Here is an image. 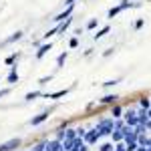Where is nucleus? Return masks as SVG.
Returning a JSON list of instances; mask_svg holds the SVG:
<instances>
[{"mask_svg": "<svg viewBox=\"0 0 151 151\" xmlns=\"http://www.w3.org/2000/svg\"><path fill=\"white\" fill-rule=\"evenodd\" d=\"M20 145H22V139L20 137H12V139L0 143V151H14V149H18Z\"/></svg>", "mask_w": 151, "mask_h": 151, "instance_id": "f257e3e1", "label": "nucleus"}, {"mask_svg": "<svg viewBox=\"0 0 151 151\" xmlns=\"http://www.w3.org/2000/svg\"><path fill=\"white\" fill-rule=\"evenodd\" d=\"M123 121H125V125H127V127L135 129L137 125H139V119H137V111H131V109H129L127 113L123 115Z\"/></svg>", "mask_w": 151, "mask_h": 151, "instance_id": "f03ea898", "label": "nucleus"}, {"mask_svg": "<svg viewBox=\"0 0 151 151\" xmlns=\"http://www.w3.org/2000/svg\"><path fill=\"white\" fill-rule=\"evenodd\" d=\"M101 139V133L97 131V129H89L87 133H85V137H83V141H85V145H95L97 141Z\"/></svg>", "mask_w": 151, "mask_h": 151, "instance_id": "7ed1b4c3", "label": "nucleus"}, {"mask_svg": "<svg viewBox=\"0 0 151 151\" xmlns=\"http://www.w3.org/2000/svg\"><path fill=\"white\" fill-rule=\"evenodd\" d=\"M50 113H52V109H47V111H42V113H38V115H35L28 123L32 125V127H38V125H42L45 121H47L48 117H50Z\"/></svg>", "mask_w": 151, "mask_h": 151, "instance_id": "20e7f679", "label": "nucleus"}, {"mask_svg": "<svg viewBox=\"0 0 151 151\" xmlns=\"http://www.w3.org/2000/svg\"><path fill=\"white\" fill-rule=\"evenodd\" d=\"M73 12H75V4H70V6H67V8H65V10L60 12V14H57V16L52 18V20H55L57 24H60V22H65L67 18H70V16H73Z\"/></svg>", "mask_w": 151, "mask_h": 151, "instance_id": "39448f33", "label": "nucleus"}, {"mask_svg": "<svg viewBox=\"0 0 151 151\" xmlns=\"http://www.w3.org/2000/svg\"><path fill=\"white\" fill-rule=\"evenodd\" d=\"M50 50H52V42H50V40H48V42H42V45H38V50H36V55H35V57L38 58V60H40V58H45V57H47Z\"/></svg>", "mask_w": 151, "mask_h": 151, "instance_id": "423d86ee", "label": "nucleus"}, {"mask_svg": "<svg viewBox=\"0 0 151 151\" xmlns=\"http://www.w3.org/2000/svg\"><path fill=\"white\" fill-rule=\"evenodd\" d=\"M18 81H20V77H18V69H16V65H12L10 70H8V77H6V83H8L10 87H14Z\"/></svg>", "mask_w": 151, "mask_h": 151, "instance_id": "0eeeda50", "label": "nucleus"}, {"mask_svg": "<svg viewBox=\"0 0 151 151\" xmlns=\"http://www.w3.org/2000/svg\"><path fill=\"white\" fill-rule=\"evenodd\" d=\"M22 36H24L22 30H16V32H12L8 38H4V40H2V47H6V45H12V42H18Z\"/></svg>", "mask_w": 151, "mask_h": 151, "instance_id": "6e6552de", "label": "nucleus"}, {"mask_svg": "<svg viewBox=\"0 0 151 151\" xmlns=\"http://www.w3.org/2000/svg\"><path fill=\"white\" fill-rule=\"evenodd\" d=\"M69 91H70V89H60V91H55V93H45L42 97L57 101V99H63V97H67V95H69Z\"/></svg>", "mask_w": 151, "mask_h": 151, "instance_id": "1a4fd4ad", "label": "nucleus"}, {"mask_svg": "<svg viewBox=\"0 0 151 151\" xmlns=\"http://www.w3.org/2000/svg\"><path fill=\"white\" fill-rule=\"evenodd\" d=\"M117 99H119V97H117L115 93H113V95H105V97L99 99V103H101V105H117Z\"/></svg>", "mask_w": 151, "mask_h": 151, "instance_id": "9d476101", "label": "nucleus"}, {"mask_svg": "<svg viewBox=\"0 0 151 151\" xmlns=\"http://www.w3.org/2000/svg\"><path fill=\"white\" fill-rule=\"evenodd\" d=\"M47 151H63V141L52 139L47 143Z\"/></svg>", "mask_w": 151, "mask_h": 151, "instance_id": "9b49d317", "label": "nucleus"}, {"mask_svg": "<svg viewBox=\"0 0 151 151\" xmlns=\"http://www.w3.org/2000/svg\"><path fill=\"white\" fill-rule=\"evenodd\" d=\"M139 6V2H133V0H121L119 2V8H121V12L127 10V8H137Z\"/></svg>", "mask_w": 151, "mask_h": 151, "instance_id": "f8f14e48", "label": "nucleus"}, {"mask_svg": "<svg viewBox=\"0 0 151 151\" xmlns=\"http://www.w3.org/2000/svg\"><path fill=\"white\" fill-rule=\"evenodd\" d=\"M75 139H77V129L67 127V129H65V139H63V141H70V143H73Z\"/></svg>", "mask_w": 151, "mask_h": 151, "instance_id": "ddd939ff", "label": "nucleus"}, {"mask_svg": "<svg viewBox=\"0 0 151 151\" xmlns=\"http://www.w3.org/2000/svg\"><path fill=\"white\" fill-rule=\"evenodd\" d=\"M137 145H139V147H145V149H147V147L151 145V137H147L145 133H141L139 137H137Z\"/></svg>", "mask_w": 151, "mask_h": 151, "instance_id": "4468645a", "label": "nucleus"}, {"mask_svg": "<svg viewBox=\"0 0 151 151\" xmlns=\"http://www.w3.org/2000/svg\"><path fill=\"white\" fill-rule=\"evenodd\" d=\"M111 139H113V145L115 143H123V131H117V129H113V133H111Z\"/></svg>", "mask_w": 151, "mask_h": 151, "instance_id": "2eb2a0df", "label": "nucleus"}, {"mask_svg": "<svg viewBox=\"0 0 151 151\" xmlns=\"http://www.w3.org/2000/svg\"><path fill=\"white\" fill-rule=\"evenodd\" d=\"M67 58H69V52H67V50H63V52L57 57V69H63V65H65V60H67Z\"/></svg>", "mask_w": 151, "mask_h": 151, "instance_id": "dca6fc26", "label": "nucleus"}, {"mask_svg": "<svg viewBox=\"0 0 151 151\" xmlns=\"http://www.w3.org/2000/svg\"><path fill=\"white\" fill-rule=\"evenodd\" d=\"M18 58H20V52H12L10 57H6L4 63H6L8 67H12V65H16V63H18Z\"/></svg>", "mask_w": 151, "mask_h": 151, "instance_id": "f3484780", "label": "nucleus"}, {"mask_svg": "<svg viewBox=\"0 0 151 151\" xmlns=\"http://www.w3.org/2000/svg\"><path fill=\"white\" fill-rule=\"evenodd\" d=\"M139 107L143 109V111H149L151 109V99L149 97H141L139 99Z\"/></svg>", "mask_w": 151, "mask_h": 151, "instance_id": "a211bd4d", "label": "nucleus"}, {"mask_svg": "<svg viewBox=\"0 0 151 151\" xmlns=\"http://www.w3.org/2000/svg\"><path fill=\"white\" fill-rule=\"evenodd\" d=\"M42 91H30V93H26L24 95V99H26V101H35V99H38V97H42Z\"/></svg>", "mask_w": 151, "mask_h": 151, "instance_id": "6ab92c4d", "label": "nucleus"}, {"mask_svg": "<svg viewBox=\"0 0 151 151\" xmlns=\"http://www.w3.org/2000/svg\"><path fill=\"white\" fill-rule=\"evenodd\" d=\"M111 117H113V119H121V117H123V109H121L119 105H113V109H111Z\"/></svg>", "mask_w": 151, "mask_h": 151, "instance_id": "aec40b11", "label": "nucleus"}, {"mask_svg": "<svg viewBox=\"0 0 151 151\" xmlns=\"http://www.w3.org/2000/svg\"><path fill=\"white\" fill-rule=\"evenodd\" d=\"M109 30H111V26H109V24H107V26H103L101 30H97V35H95V40H97V38H103V36L107 35Z\"/></svg>", "mask_w": 151, "mask_h": 151, "instance_id": "412c9836", "label": "nucleus"}, {"mask_svg": "<svg viewBox=\"0 0 151 151\" xmlns=\"http://www.w3.org/2000/svg\"><path fill=\"white\" fill-rule=\"evenodd\" d=\"M119 12H121V8H119V4H117V6H113V8H109V12H107V18H115Z\"/></svg>", "mask_w": 151, "mask_h": 151, "instance_id": "4be33fe9", "label": "nucleus"}, {"mask_svg": "<svg viewBox=\"0 0 151 151\" xmlns=\"http://www.w3.org/2000/svg\"><path fill=\"white\" fill-rule=\"evenodd\" d=\"M50 81H52V75H47V77H40V79H38V85L45 87V85H48Z\"/></svg>", "mask_w": 151, "mask_h": 151, "instance_id": "5701e85b", "label": "nucleus"}, {"mask_svg": "<svg viewBox=\"0 0 151 151\" xmlns=\"http://www.w3.org/2000/svg\"><path fill=\"white\" fill-rule=\"evenodd\" d=\"M97 26H99V20H97V18H91V20L87 22V30H93Z\"/></svg>", "mask_w": 151, "mask_h": 151, "instance_id": "b1692460", "label": "nucleus"}, {"mask_svg": "<svg viewBox=\"0 0 151 151\" xmlns=\"http://www.w3.org/2000/svg\"><path fill=\"white\" fill-rule=\"evenodd\" d=\"M99 151H115V145H113V143H103V145L99 147Z\"/></svg>", "mask_w": 151, "mask_h": 151, "instance_id": "393cba45", "label": "nucleus"}, {"mask_svg": "<svg viewBox=\"0 0 151 151\" xmlns=\"http://www.w3.org/2000/svg\"><path fill=\"white\" fill-rule=\"evenodd\" d=\"M137 147H139L137 141H129V143H125V149H127V151H135Z\"/></svg>", "mask_w": 151, "mask_h": 151, "instance_id": "a878e982", "label": "nucleus"}, {"mask_svg": "<svg viewBox=\"0 0 151 151\" xmlns=\"http://www.w3.org/2000/svg\"><path fill=\"white\" fill-rule=\"evenodd\" d=\"M32 151H47V143H45V141H40V143H36L35 147H32Z\"/></svg>", "mask_w": 151, "mask_h": 151, "instance_id": "bb28decb", "label": "nucleus"}, {"mask_svg": "<svg viewBox=\"0 0 151 151\" xmlns=\"http://www.w3.org/2000/svg\"><path fill=\"white\" fill-rule=\"evenodd\" d=\"M117 83H119L117 79H109V81H105V83H103V87H105V89H109V87H115Z\"/></svg>", "mask_w": 151, "mask_h": 151, "instance_id": "cd10ccee", "label": "nucleus"}, {"mask_svg": "<svg viewBox=\"0 0 151 151\" xmlns=\"http://www.w3.org/2000/svg\"><path fill=\"white\" fill-rule=\"evenodd\" d=\"M69 47L70 48H77V47H79V38H77V36H73V38L69 40Z\"/></svg>", "mask_w": 151, "mask_h": 151, "instance_id": "c85d7f7f", "label": "nucleus"}, {"mask_svg": "<svg viewBox=\"0 0 151 151\" xmlns=\"http://www.w3.org/2000/svg\"><path fill=\"white\" fill-rule=\"evenodd\" d=\"M143 24H145V20H143V18H137L133 26H135V30H139V28H143Z\"/></svg>", "mask_w": 151, "mask_h": 151, "instance_id": "c756f323", "label": "nucleus"}, {"mask_svg": "<svg viewBox=\"0 0 151 151\" xmlns=\"http://www.w3.org/2000/svg\"><path fill=\"white\" fill-rule=\"evenodd\" d=\"M85 133H87V129H83V127H77V137H85Z\"/></svg>", "mask_w": 151, "mask_h": 151, "instance_id": "7c9ffc66", "label": "nucleus"}, {"mask_svg": "<svg viewBox=\"0 0 151 151\" xmlns=\"http://www.w3.org/2000/svg\"><path fill=\"white\" fill-rule=\"evenodd\" d=\"M6 95H10V87H6V89H0V99H2V97H6Z\"/></svg>", "mask_w": 151, "mask_h": 151, "instance_id": "2f4dec72", "label": "nucleus"}, {"mask_svg": "<svg viewBox=\"0 0 151 151\" xmlns=\"http://www.w3.org/2000/svg\"><path fill=\"white\" fill-rule=\"evenodd\" d=\"M115 151H127L125 149V143H115Z\"/></svg>", "mask_w": 151, "mask_h": 151, "instance_id": "473e14b6", "label": "nucleus"}, {"mask_svg": "<svg viewBox=\"0 0 151 151\" xmlns=\"http://www.w3.org/2000/svg\"><path fill=\"white\" fill-rule=\"evenodd\" d=\"M111 55H113V48H107V50L103 52V57H111Z\"/></svg>", "mask_w": 151, "mask_h": 151, "instance_id": "72a5a7b5", "label": "nucleus"}, {"mask_svg": "<svg viewBox=\"0 0 151 151\" xmlns=\"http://www.w3.org/2000/svg\"><path fill=\"white\" fill-rule=\"evenodd\" d=\"M65 4H67V6H70V4H75V0H65Z\"/></svg>", "mask_w": 151, "mask_h": 151, "instance_id": "f704fd0d", "label": "nucleus"}, {"mask_svg": "<svg viewBox=\"0 0 151 151\" xmlns=\"http://www.w3.org/2000/svg\"><path fill=\"white\" fill-rule=\"evenodd\" d=\"M145 129H151V119L147 121V125H145Z\"/></svg>", "mask_w": 151, "mask_h": 151, "instance_id": "c9c22d12", "label": "nucleus"}, {"mask_svg": "<svg viewBox=\"0 0 151 151\" xmlns=\"http://www.w3.org/2000/svg\"><path fill=\"white\" fill-rule=\"evenodd\" d=\"M147 151H151V145H149V147H147Z\"/></svg>", "mask_w": 151, "mask_h": 151, "instance_id": "e433bc0d", "label": "nucleus"}, {"mask_svg": "<svg viewBox=\"0 0 151 151\" xmlns=\"http://www.w3.org/2000/svg\"><path fill=\"white\" fill-rule=\"evenodd\" d=\"M149 111H151V109H149Z\"/></svg>", "mask_w": 151, "mask_h": 151, "instance_id": "4c0bfd02", "label": "nucleus"}]
</instances>
